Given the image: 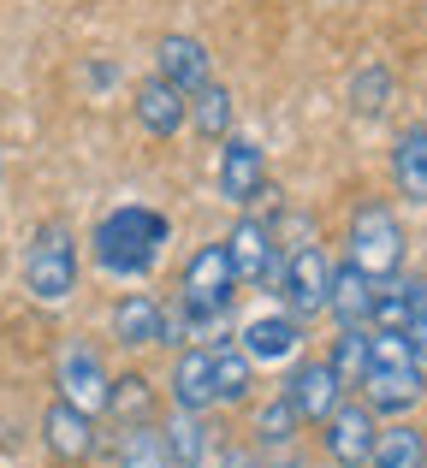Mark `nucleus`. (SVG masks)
<instances>
[{
  "instance_id": "5701e85b",
  "label": "nucleus",
  "mask_w": 427,
  "mask_h": 468,
  "mask_svg": "<svg viewBox=\"0 0 427 468\" xmlns=\"http://www.w3.org/2000/svg\"><path fill=\"white\" fill-rule=\"evenodd\" d=\"M410 303H416V285H404V279H380L374 285V332H404L410 326Z\"/></svg>"
},
{
  "instance_id": "c756f323",
  "label": "nucleus",
  "mask_w": 427,
  "mask_h": 468,
  "mask_svg": "<svg viewBox=\"0 0 427 468\" xmlns=\"http://www.w3.org/2000/svg\"><path fill=\"white\" fill-rule=\"evenodd\" d=\"M404 338L416 344V362L427 367V285H416V303H410V326H404Z\"/></svg>"
},
{
  "instance_id": "20e7f679",
  "label": "nucleus",
  "mask_w": 427,
  "mask_h": 468,
  "mask_svg": "<svg viewBox=\"0 0 427 468\" xmlns=\"http://www.w3.org/2000/svg\"><path fill=\"white\" fill-rule=\"evenodd\" d=\"M350 261H357L374 285L398 273V261H404V226H398V214L386 202L357 207V219H350Z\"/></svg>"
},
{
  "instance_id": "b1692460",
  "label": "nucleus",
  "mask_w": 427,
  "mask_h": 468,
  "mask_svg": "<svg viewBox=\"0 0 427 468\" xmlns=\"http://www.w3.org/2000/svg\"><path fill=\"white\" fill-rule=\"evenodd\" d=\"M185 119L197 125V137H226V125H231V95L219 90V83H202V90L190 95Z\"/></svg>"
},
{
  "instance_id": "39448f33",
  "label": "nucleus",
  "mask_w": 427,
  "mask_h": 468,
  "mask_svg": "<svg viewBox=\"0 0 427 468\" xmlns=\"http://www.w3.org/2000/svg\"><path fill=\"white\" fill-rule=\"evenodd\" d=\"M185 314L190 320H214V314H226L231 309V291H238V273H231V255H226V243H208V250H197L190 255V267H185Z\"/></svg>"
},
{
  "instance_id": "393cba45",
  "label": "nucleus",
  "mask_w": 427,
  "mask_h": 468,
  "mask_svg": "<svg viewBox=\"0 0 427 468\" xmlns=\"http://www.w3.org/2000/svg\"><path fill=\"white\" fill-rule=\"evenodd\" d=\"M350 101H357L362 119H380L386 107H392V71H386V66L357 71V83H350Z\"/></svg>"
},
{
  "instance_id": "9b49d317",
  "label": "nucleus",
  "mask_w": 427,
  "mask_h": 468,
  "mask_svg": "<svg viewBox=\"0 0 427 468\" xmlns=\"http://www.w3.org/2000/svg\"><path fill=\"white\" fill-rule=\"evenodd\" d=\"M155 66H161V78L173 83V90H185V95H197L202 83H214V59H208V48H202L197 36H161Z\"/></svg>"
},
{
  "instance_id": "ddd939ff",
  "label": "nucleus",
  "mask_w": 427,
  "mask_h": 468,
  "mask_svg": "<svg viewBox=\"0 0 427 468\" xmlns=\"http://www.w3.org/2000/svg\"><path fill=\"white\" fill-rule=\"evenodd\" d=\"M42 439H48V451H54V463H78V457H90L95 427H90V415H83L78 403L54 398L48 415H42Z\"/></svg>"
},
{
  "instance_id": "0eeeda50",
  "label": "nucleus",
  "mask_w": 427,
  "mask_h": 468,
  "mask_svg": "<svg viewBox=\"0 0 427 468\" xmlns=\"http://www.w3.org/2000/svg\"><path fill=\"white\" fill-rule=\"evenodd\" d=\"M374 433H380V427H374L368 403H338V410L321 421V445H326V457H333L338 468H362L368 463Z\"/></svg>"
},
{
  "instance_id": "f8f14e48",
  "label": "nucleus",
  "mask_w": 427,
  "mask_h": 468,
  "mask_svg": "<svg viewBox=\"0 0 427 468\" xmlns=\"http://www.w3.org/2000/svg\"><path fill=\"white\" fill-rule=\"evenodd\" d=\"M267 184V160H262V149H255L250 137H231L226 149H219V196L226 202H255V190Z\"/></svg>"
},
{
  "instance_id": "7ed1b4c3",
  "label": "nucleus",
  "mask_w": 427,
  "mask_h": 468,
  "mask_svg": "<svg viewBox=\"0 0 427 468\" xmlns=\"http://www.w3.org/2000/svg\"><path fill=\"white\" fill-rule=\"evenodd\" d=\"M24 285H30L36 303H66L78 291V243H71V231L59 219L30 238V250H24Z\"/></svg>"
},
{
  "instance_id": "f03ea898",
  "label": "nucleus",
  "mask_w": 427,
  "mask_h": 468,
  "mask_svg": "<svg viewBox=\"0 0 427 468\" xmlns=\"http://www.w3.org/2000/svg\"><path fill=\"white\" fill-rule=\"evenodd\" d=\"M422 379L427 367L416 362V344L404 332H368V374L357 379L368 391V410L380 415H404L422 403Z\"/></svg>"
},
{
  "instance_id": "6e6552de",
  "label": "nucleus",
  "mask_w": 427,
  "mask_h": 468,
  "mask_svg": "<svg viewBox=\"0 0 427 468\" xmlns=\"http://www.w3.org/2000/svg\"><path fill=\"white\" fill-rule=\"evenodd\" d=\"M59 398L78 403L83 415L107 410V398H113V379H107L101 356H95L90 344H66V350H59Z\"/></svg>"
},
{
  "instance_id": "a878e982",
  "label": "nucleus",
  "mask_w": 427,
  "mask_h": 468,
  "mask_svg": "<svg viewBox=\"0 0 427 468\" xmlns=\"http://www.w3.org/2000/svg\"><path fill=\"white\" fill-rule=\"evenodd\" d=\"M326 362L338 367V379H345V386H350V379H362V374H368V326H345Z\"/></svg>"
},
{
  "instance_id": "bb28decb",
  "label": "nucleus",
  "mask_w": 427,
  "mask_h": 468,
  "mask_svg": "<svg viewBox=\"0 0 427 468\" xmlns=\"http://www.w3.org/2000/svg\"><path fill=\"white\" fill-rule=\"evenodd\" d=\"M297 421H303V415L291 410V398L279 391V398L262 403V415H255V439H262V445H285V439L297 433Z\"/></svg>"
},
{
  "instance_id": "7c9ffc66",
  "label": "nucleus",
  "mask_w": 427,
  "mask_h": 468,
  "mask_svg": "<svg viewBox=\"0 0 427 468\" xmlns=\"http://www.w3.org/2000/svg\"><path fill=\"white\" fill-rule=\"evenodd\" d=\"M0 172H6V166H0Z\"/></svg>"
},
{
  "instance_id": "f3484780",
  "label": "nucleus",
  "mask_w": 427,
  "mask_h": 468,
  "mask_svg": "<svg viewBox=\"0 0 427 468\" xmlns=\"http://www.w3.org/2000/svg\"><path fill=\"white\" fill-rule=\"evenodd\" d=\"M173 398L178 410H208L214 403V350H178L173 362Z\"/></svg>"
},
{
  "instance_id": "423d86ee",
  "label": "nucleus",
  "mask_w": 427,
  "mask_h": 468,
  "mask_svg": "<svg viewBox=\"0 0 427 468\" xmlns=\"http://www.w3.org/2000/svg\"><path fill=\"white\" fill-rule=\"evenodd\" d=\"M326 291H333V261H326L315 243H303L297 255H285V273H279V297L297 320L326 309Z\"/></svg>"
},
{
  "instance_id": "a211bd4d",
  "label": "nucleus",
  "mask_w": 427,
  "mask_h": 468,
  "mask_svg": "<svg viewBox=\"0 0 427 468\" xmlns=\"http://www.w3.org/2000/svg\"><path fill=\"white\" fill-rule=\"evenodd\" d=\"M297 344H303L297 314H262V320H250V332H243V350H250L255 362H285Z\"/></svg>"
},
{
  "instance_id": "2eb2a0df",
  "label": "nucleus",
  "mask_w": 427,
  "mask_h": 468,
  "mask_svg": "<svg viewBox=\"0 0 427 468\" xmlns=\"http://www.w3.org/2000/svg\"><path fill=\"white\" fill-rule=\"evenodd\" d=\"M185 107H190V95L173 90V83L155 71V78L137 90V125L149 131V137H178V125H185Z\"/></svg>"
},
{
  "instance_id": "aec40b11",
  "label": "nucleus",
  "mask_w": 427,
  "mask_h": 468,
  "mask_svg": "<svg viewBox=\"0 0 427 468\" xmlns=\"http://www.w3.org/2000/svg\"><path fill=\"white\" fill-rule=\"evenodd\" d=\"M161 445H166V457H173V468H202V457H208V421H202L197 410H178L173 421H166Z\"/></svg>"
},
{
  "instance_id": "c85d7f7f",
  "label": "nucleus",
  "mask_w": 427,
  "mask_h": 468,
  "mask_svg": "<svg viewBox=\"0 0 427 468\" xmlns=\"http://www.w3.org/2000/svg\"><path fill=\"white\" fill-rule=\"evenodd\" d=\"M107 410H113V415H125L131 427H143V421H149V410H155L149 379H137V374H131V379H119V386H113V398H107Z\"/></svg>"
},
{
  "instance_id": "4be33fe9",
  "label": "nucleus",
  "mask_w": 427,
  "mask_h": 468,
  "mask_svg": "<svg viewBox=\"0 0 427 468\" xmlns=\"http://www.w3.org/2000/svg\"><path fill=\"white\" fill-rule=\"evenodd\" d=\"M255 386V356L250 350H214V403H243Z\"/></svg>"
},
{
  "instance_id": "f257e3e1",
  "label": "nucleus",
  "mask_w": 427,
  "mask_h": 468,
  "mask_svg": "<svg viewBox=\"0 0 427 468\" xmlns=\"http://www.w3.org/2000/svg\"><path fill=\"white\" fill-rule=\"evenodd\" d=\"M161 243H166V214L155 207H113L107 219H95V267L113 279H143L155 261H161Z\"/></svg>"
},
{
  "instance_id": "412c9836",
  "label": "nucleus",
  "mask_w": 427,
  "mask_h": 468,
  "mask_svg": "<svg viewBox=\"0 0 427 468\" xmlns=\"http://www.w3.org/2000/svg\"><path fill=\"white\" fill-rule=\"evenodd\" d=\"M368 468H427V439L416 427H386L374 433V451H368Z\"/></svg>"
},
{
  "instance_id": "6ab92c4d",
  "label": "nucleus",
  "mask_w": 427,
  "mask_h": 468,
  "mask_svg": "<svg viewBox=\"0 0 427 468\" xmlns=\"http://www.w3.org/2000/svg\"><path fill=\"white\" fill-rule=\"evenodd\" d=\"M392 178L410 202H427V125H410L392 149Z\"/></svg>"
},
{
  "instance_id": "4468645a",
  "label": "nucleus",
  "mask_w": 427,
  "mask_h": 468,
  "mask_svg": "<svg viewBox=\"0 0 427 468\" xmlns=\"http://www.w3.org/2000/svg\"><path fill=\"white\" fill-rule=\"evenodd\" d=\"M113 338L131 344V350H143V344H166V309H161V297H149V291H131V297H119V309H113Z\"/></svg>"
},
{
  "instance_id": "9d476101",
  "label": "nucleus",
  "mask_w": 427,
  "mask_h": 468,
  "mask_svg": "<svg viewBox=\"0 0 427 468\" xmlns=\"http://www.w3.org/2000/svg\"><path fill=\"white\" fill-rule=\"evenodd\" d=\"M285 398H291V410H297L303 421H326V415L345 403V379H338L333 362H303L297 374L285 379Z\"/></svg>"
},
{
  "instance_id": "1a4fd4ad",
  "label": "nucleus",
  "mask_w": 427,
  "mask_h": 468,
  "mask_svg": "<svg viewBox=\"0 0 427 468\" xmlns=\"http://www.w3.org/2000/svg\"><path fill=\"white\" fill-rule=\"evenodd\" d=\"M226 255H231V273H238V285H273V267H279V250H273V231L262 226V219L243 214L238 226H231L226 238Z\"/></svg>"
},
{
  "instance_id": "dca6fc26",
  "label": "nucleus",
  "mask_w": 427,
  "mask_h": 468,
  "mask_svg": "<svg viewBox=\"0 0 427 468\" xmlns=\"http://www.w3.org/2000/svg\"><path fill=\"white\" fill-rule=\"evenodd\" d=\"M326 309L338 314V326H362V320H368V309H374V279L362 273L350 255L333 267V291H326Z\"/></svg>"
},
{
  "instance_id": "cd10ccee",
  "label": "nucleus",
  "mask_w": 427,
  "mask_h": 468,
  "mask_svg": "<svg viewBox=\"0 0 427 468\" xmlns=\"http://www.w3.org/2000/svg\"><path fill=\"white\" fill-rule=\"evenodd\" d=\"M119 468H173V457H166V445H161V433H149V421L125 433V457H119Z\"/></svg>"
}]
</instances>
